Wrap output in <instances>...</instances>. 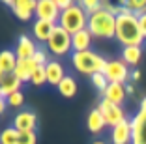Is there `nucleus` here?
I'll return each instance as SVG.
<instances>
[{
  "label": "nucleus",
  "mask_w": 146,
  "mask_h": 144,
  "mask_svg": "<svg viewBox=\"0 0 146 144\" xmlns=\"http://www.w3.org/2000/svg\"><path fill=\"white\" fill-rule=\"evenodd\" d=\"M71 64L79 73L92 77L96 73H103L105 66H107V60L90 49V51H84V52H73Z\"/></svg>",
  "instance_id": "3"
},
{
  "label": "nucleus",
  "mask_w": 146,
  "mask_h": 144,
  "mask_svg": "<svg viewBox=\"0 0 146 144\" xmlns=\"http://www.w3.org/2000/svg\"><path fill=\"white\" fill-rule=\"evenodd\" d=\"M98 109H99V112L103 114L105 123H107L109 127H116L118 123H122L125 120V114H124V110H122V107L114 105V103L107 101V99H101Z\"/></svg>",
  "instance_id": "9"
},
{
  "label": "nucleus",
  "mask_w": 146,
  "mask_h": 144,
  "mask_svg": "<svg viewBox=\"0 0 146 144\" xmlns=\"http://www.w3.org/2000/svg\"><path fill=\"white\" fill-rule=\"evenodd\" d=\"M56 25H52V23H47V21H39V19H36L34 26H32V32H34V38L38 39V41L41 43H47L49 38H51L52 30H54Z\"/></svg>",
  "instance_id": "18"
},
{
  "label": "nucleus",
  "mask_w": 146,
  "mask_h": 144,
  "mask_svg": "<svg viewBox=\"0 0 146 144\" xmlns=\"http://www.w3.org/2000/svg\"><path fill=\"white\" fill-rule=\"evenodd\" d=\"M36 125H38V116H36V112H32V110H21V112H17L15 118H13V127H15L19 133L34 131Z\"/></svg>",
  "instance_id": "12"
},
{
  "label": "nucleus",
  "mask_w": 146,
  "mask_h": 144,
  "mask_svg": "<svg viewBox=\"0 0 146 144\" xmlns=\"http://www.w3.org/2000/svg\"><path fill=\"white\" fill-rule=\"evenodd\" d=\"M92 34L86 30H81L77 34L71 36V43H73V52H84V51H90V45H92Z\"/></svg>",
  "instance_id": "17"
},
{
  "label": "nucleus",
  "mask_w": 146,
  "mask_h": 144,
  "mask_svg": "<svg viewBox=\"0 0 146 144\" xmlns=\"http://www.w3.org/2000/svg\"><path fill=\"white\" fill-rule=\"evenodd\" d=\"M0 144H19V131L13 125L2 129V133H0Z\"/></svg>",
  "instance_id": "25"
},
{
  "label": "nucleus",
  "mask_w": 146,
  "mask_h": 144,
  "mask_svg": "<svg viewBox=\"0 0 146 144\" xmlns=\"http://www.w3.org/2000/svg\"><path fill=\"white\" fill-rule=\"evenodd\" d=\"M88 19H90V15H88L81 6L73 4L71 8L62 11L58 25H60L66 32H69V34L73 36V34H77V32H81V30L88 28Z\"/></svg>",
  "instance_id": "4"
},
{
  "label": "nucleus",
  "mask_w": 146,
  "mask_h": 144,
  "mask_svg": "<svg viewBox=\"0 0 146 144\" xmlns=\"http://www.w3.org/2000/svg\"><path fill=\"white\" fill-rule=\"evenodd\" d=\"M45 69H47V84L58 88V84L64 81V77H66L64 66H62L58 60H49V64L45 66Z\"/></svg>",
  "instance_id": "14"
},
{
  "label": "nucleus",
  "mask_w": 146,
  "mask_h": 144,
  "mask_svg": "<svg viewBox=\"0 0 146 144\" xmlns=\"http://www.w3.org/2000/svg\"><path fill=\"white\" fill-rule=\"evenodd\" d=\"M38 64L34 62V58H28V60H17V68L13 71V75L17 77L21 82H30L32 79V73L36 71Z\"/></svg>",
  "instance_id": "15"
},
{
  "label": "nucleus",
  "mask_w": 146,
  "mask_h": 144,
  "mask_svg": "<svg viewBox=\"0 0 146 144\" xmlns=\"http://www.w3.org/2000/svg\"><path fill=\"white\" fill-rule=\"evenodd\" d=\"M103 75L107 77L109 82H116V84L125 86L127 79L131 77V73H129V68L125 62H122V60H109L105 69H103Z\"/></svg>",
  "instance_id": "6"
},
{
  "label": "nucleus",
  "mask_w": 146,
  "mask_h": 144,
  "mask_svg": "<svg viewBox=\"0 0 146 144\" xmlns=\"http://www.w3.org/2000/svg\"><path fill=\"white\" fill-rule=\"evenodd\" d=\"M30 82L34 86H43L47 82V69H45V66H38V68H36V71L32 73Z\"/></svg>",
  "instance_id": "27"
},
{
  "label": "nucleus",
  "mask_w": 146,
  "mask_h": 144,
  "mask_svg": "<svg viewBox=\"0 0 146 144\" xmlns=\"http://www.w3.org/2000/svg\"><path fill=\"white\" fill-rule=\"evenodd\" d=\"M111 142L112 144H131L133 142V131H131V120L125 118L122 123L111 129Z\"/></svg>",
  "instance_id": "11"
},
{
  "label": "nucleus",
  "mask_w": 146,
  "mask_h": 144,
  "mask_svg": "<svg viewBox=\"0 0 146 144\" xmlns=\"http://www.w3.org/2000/svg\"><path fill=\"white\" fill-rule=\"evenodd\" d=\"M0 98H4V96H2V90H0Z\"/></svg>",
  "instance_id": "39"
},
{
  "label": "nucleus",
  "mask_w": 146,
  "mask_h": 144,
  "mask_svg": "<svg viewBox=\"0 0 146 144\" xmlns=\"http://www.w3.org/2000/svg\"><path fill=\"white\" fill-rule=\"evenodd\" d=\"M114 39H118L124 47H142L144 36H142L141 26H139V19L131 11L122 13L120 17H116Z\"/></svg>",
  "instance_id": "1"
},
{
  "label": "nucleus",
  "mask_w": 146,
  "mask_h": 144,
  "mask_svg": "<svg viewBox=\"0 0 146 144\" xmlns=\"http://www.w3.org/2000/svg\"><path fill=\"white\" fill-rule=\"evenodd\" d=\"M19 144H38V135H36V131L19 133Z\"/></svg>",
  "instance_id": "29"
},
{
  "label": "nucleus",
  "mask_w": 146,
  "mask_h": 144,
  "mask_svg": "<svg viewBox=\"0 0 146 144\" xmlns=\"http://www.w3.org/2000/svg\"><path fill=\"white\" fill-rule=\"evenodd\" d=\"M139 26H141V32H142V36H144V39H146V13H142L141 17H139Z\"/></svg>",
  "instance_id": "33"
},
{
  "label": "nucleus",
  "mask_w": 146,
  "mask_h": 144,
  "mask_svg": "<svg viewBox=\"0 0 146 144\" xmlns=\"http://www.w3.org/2000/svg\"><path fill=\"white\" fill-rule=\"evenodd\" d=\"M125 92H127V94H133V92H135V88H133L131 84H127V86H125Z\"/></svg>",
  "instance_id": "36"
},
{
  "label": "nucleus",
  "mask_w": 146,
  "mask_h": 144,
  "mask_svg": "<svg viewBox=\"0 0 146 144\" xmlns=\"http://www.w3.org/2000/svg\"><path fill=\"white\" fill-rule=\"evenodd\" d=\"M92 144H107V142H105V140H94Z\"/></svg>",
  "instance_id": "37"
},
{
  "label": "nucleus",
  "mask_w": 146,
  "mask_h": 144,
  "mask_svg": "<svg viewBox=\"0 0 146 144\" xmlns=\"http://www.w3.org/2000/svg\"><path fill=\"white\" fill-rule=\"evenodd\" d=\"M131 79H133V81H139V79H141V71H139V69H135V71L131 73Z\"/></svg>",
  "instance_id": "35"
},
{
  "label": "nucleus",
  "mask_w": 146,
  "mask_h": 144,
  "mask_svg": "<svg viewBox=\"0 0 146 144\" xmlns=\"http://www.w3.org/2000/svg\"><path fill=\"white\" fill-rule=\"evenodd\" d=\"M105 118L103 114L99 112V109H92L90 112H88V118H86V127H88V131L94 133V135H98V133H101L105 129Z\"/></svg>",
  "instance_id": "19"
},
{
  "label": "nucleus",
  "mask_w": 146,
  "mask_h": 144,
  "mask_svg": "<svg viewBox=\"0 0 146 144\" xmlns=\"http://www.w3.org/2000/svg\"><path fill=\"white\" fill-rule=\"evenodd\" d=\"M90 81H92V84H94V88H96V90H99L101 94H103L105 90H107V86L111 84L103 73H96V75H92V77H90Z\"/></svg>",
  "instance_id": "28"
},
{
  "label": "nucleus",
  "mask_w": 146,
  "mask_h": 144,
  "mask_svg": "<svg viewBox=\"0 0 146 144\" xmlns=\"http://www.w3.org/2000/svg\"><path fill=\"white\" fill-rule=\"evenodd\" d=\"M17 54L15 51H9V49H4L0 51V69L8 75V73H13L15 68H17Z\"/></svg>",
  "instance_id": "21"
},
{
  "label": "nucleus",
  "mask_w": 146,
  "mask_h": 144,
  "mask_svg": "<svg viewBox=\"0 0 146 144\" xmlns=\"http://www.w3.org/2000/svg\"><path fill=\"white\" fill-rule=\"evenodd\" d=\"M125 96H127L125 86L124 84H116V82H111V84L107 86V90L103 92V99L114 103V105H120V107H122V103L125 101Z\"/></svg>",
  "instance_id": "16"
},
{
  "label": "nucleus",
  "mask_w": 146,
  "mask_h": 144,
  "mask_svg": "<svg viewBox=\"0 0 146 144\" xmlns=\"http://www.w3.org/2000/svg\"><path fill=\"white\" fill-rule=\"evenodd\" d=\"M6 6L11 8L13 15H15L19 21H30L32 15H36L38 2H36V0H8Z\"/></svg>",
  "instance_id": "10"
},
{
  "label": "nucleus",
  "mask_w": 146,
  "mask_h": 144,
  "mask_svg": "<svg viewBox=\"0 0 146 144\" xmlns=\"http://www.w3.org/2000/svg\"><path fill=\"white\" fill-rule=\"evenodd\" d=\"M47 47H49V51H51V54H54V56L69 54V52L73 51L71 34L66 32L60 25H56L54 30H52V34H51V38H49V41H47Z\"/></svg>",
  "instance_id": "5"
},
{
  "label": "nucleus",
  "mask_w": 146,
  "mask_h": 144,
  "mask_svg": "<svg viewBox=\"0 0 146 144\" xmlns=\"http://www.w3.org/2000/svg\"><path fill=\"white\" fill-rule=\"evenodd\" d=\"M73 4H75V2H71V0H56V6H58L60 11H66V9L71 8Z\"/></svg>",
  "instance_id": "32"
},
{
  "label": "nucleus",
  "mask_w": 146,
  "mask_h": 144,
  "mask_svg": "<svg viewBox=\"0 0 146 144\" xmlns=\"http://www.w3.org/2000/svg\"><path fill=\"white\" fill-rule=\"evenodd\" d=\"M88 32L94 39H114L116 36V17L107 9H99L88 19Z\"/></svg>",
  "instance_id": "2"
},
{
  "label": "nucleus",
  "mask_w": 146,
  "mask_h": 144,
  "mask_svg": "<svg viewBox=\"0 0 146 144\" xmlns=\"http://www.w3.org/2000/svg\"><path fill=\"white\" fill-rule=\"evenodd\" d=\"M21 86H23V82L19 81L13 73H8V75L2 79V82H0V90H2V96H4V98H9L11 94L21 92Z\"/></svg>",
  "instance_id": "20"
},
{
  "label": "nucleus",
  "mask_w": 146,
  "mask_h": 144,
  "mask_svg": "<svg viewBox=\"0 0 146 144\" xmlns=\"http://www.w3.org/2000/svg\"><path fill=\"white\" fill-rule=\"evenodd\" d=\"M79 6H81L88 15H94L99 9H103V2H99V0H81Z\"/></svg>",
  "instance_id": "26"
},
{
  "label": "nucleus",
  "mask_w": 146,
  "mask_h": 144,
  "mask_svg": "<svg viewBox=\"0 0 146 144\" xmlns=\"http://www.w3.org/2000/svg\"><path fill=\"white\" fill-rule=\"evenodd\" d=\"M4 77H6V73L2 71V69H0V82H2V79H4Z\"/></svg>",
  "instance_id": "38"
},
{
  "label": "nucleus",
  "mask_w": 146,
  "mask_h": 144,
  "mask_svg": "<svg viewBox=\"0 0 146 144\" xmlns=\"http://www.w3.org/2000/svg\"><path fill=\"white\" fill-rule=\"evenodd\" d=\"M58 92H60V96L66 98V99L75 98V96H77V82H75V79L69 77V75H66L64 81L58 84Z\"/></svg>",
  "instance_id": "23"
},
{
  "label": "nucleus",
  "mask_w": 146,
  "mask_h": 144,
  "mask_svg": "<svg viewBox=\"0 0 146 144\" xmlns=\"http://www.w3.org/2000/svg\"><path fill=\"white\" fill-rule=\"evenodd\" d=\"M122 6L127 8L137 19L141 17L142 13H146V0H125V2H122Z\"/></svg>",
  "instance_id": "24"
},
{
  "label": "nucleus",
  "mask_w": 146,
  "mask_h": 144,
  "mask_svg": "<svg viewBox=\"0 0 146 144\" xmlns=\"http://www.w3.org/2000/svg\"><path fill=\"white\" fill-rule=\"evenodd\" d=\"M34 62L38 66H47L49 60H47V51H43V49H38V52L34 54Z\"/></svg>",
  "instance_id": "31"
},
{
  "label": "nucleus",
  "mask_w": 146,
  "mask_h": 144,
  "mask_svg": "<svg viewBox=\"0 0 146 144\" xmlns=\"http://www.w3.org/2000/svg\"><path fill=\"white\" fill-rule=\"evenodd\" d=\"M142 58V47H124L122 49V62L127 66H137Z\"/></svg>",
  "instance_id": "22"
},
{
  "label": "nucleus",
  "mask_w": 146,
  "mask_h": 144,
  "mask_svg": "<svg viewBox=\"0 0 146 144\" xmlns=\"http://www.w3.org/2000/svg\"><path fill=\"white\" fill-rule=\"evenodd\" d=\"M6 107H8V101H6V98H0V114H4Z\"/></svg>",
  "instance_id": "34"
},
{
  "label": "nucleus",
  "mask_w": 146,
  "mask_h": 144,
  "mask_svg": "<svg viewBox=\"0 0 146 144\" xmlns=\"http://www.w3.org/2000/svg\"><path fill=\"white\" fill-rule=\"evenodd\" d=\"M6 101H8V107H13V109L23 107V103H25V94H23V92L11 94L9 98H6Z\"/></svg>",
  "instance_id": "30"
},
{
  "label": "nucleus",
  "mask_w": 146,
  "mask_h": 144,
  "mask_svg": "<svg viewBox=\"0 0 146 144\" xmlns=\"http://www.w3.org/2000/svg\"><path fill=\"white\" fill-rule=\"evenodd\" d=\"M38 52V47L36 43L32 41L26 34H23L21 38L17 39V45H15V54H17L19 60H28V58H34V54Z\"/></svg>",
  "instance_id": "13"
},
{
  "label": "nucleus",
  "mask_w": 146,
  "mask_h": 144,
  "mask_svg": "<svg viewBox=\"0 0 146 144\" xmlns=\"http://www.w3.org/2000/svg\"><path fill=\"white\" fill-rule=\"evenodd\" d=\"M62 11L56 6V0H38V8H36V19L39 21H47L52 25H58Z\"/></svg>",
  "instance_id": "8"
},
{
  "label": "nucleus",
  "mask_w": 146,
  "mask_h": 144,
  "mask_svg": "<svg viewBox=\"0 0 146 144\" xmlns=\"http://www.w3.org/2000/svg\"><path fill=\"white\" fill-rule=\"evenodd\" d=\"M131 131H133L131 144H146V98H142L137 116L131 120Z\"/></svg>",
  "instance_id": "7"
}]
</instances>
